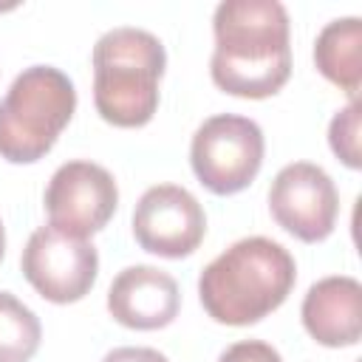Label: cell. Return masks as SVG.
<instances>
[{
  "instance_id": "obj_16",
  "label": "cell",
  "mask_w": 362,
  "mask_h": 362,
  "mask_svg": "<svg viewBox=\"0 0 362 362\" xmlns=\"http://www.w3.org/2000/svg\"><path fill=\"white\" fill-rule=\"evenodd\" d=\"M102 362H170L161 351H156V348H133V345H127V348H113L110 354H105V359Z\"/></svg>"
},
{
  "instance_id": "obj_13",
  "label": "cell",
  "mask_w": 362,
  "mask_h": 362,
  "mask_svg": "<svg viewBox=\"0 0 362 362\" xmlns=\"http://www.w3.org/2000/svg\"><path fill=\"white\" fill-rule=\"evenodd\" d=\"M42 339L37 314L14 294L0 291V362H28Z\"/></svg>"
},
{
  "instance_id": "obj_11",
  "label": "cell",
  "mask_w": 362,
  "mask_h": 362,
  "mask_svg": "<svg viewBox=\"0 0 362 362\" xmlns=\"http://www.w3.org/2000/svg\"><path fill=\"white\" fill-rule=\"evenodd\" d=\"M303 325L325 348L356 345L362 337V286L356 277L334 274L317 280L300 308Z\"/></svg>"
},
{
  "instance_id": "obj_15",
  "label": "cell",
  "mask_w": 362,
  "mask_h": 362,
  "mask_svg": "<svg viewBox=\"0 0 362 362\" xmlns=\"http://www.w3.org/2000/svg\"><path fill=\"white\" fill-rule=\"evenodd\" d=\"M218 362H283V356L263 339H243L229 345Z\"/></svg>"
},
{
  "instance_id": "obj_8",
  "label": "cell",
  "mask_w": 362,
  "mask_h": 362,
  "mask_svg": "<svg viewBox=\"0 0 362 362\" xmlns=\"http://www.w3.org/2000/svg\"><path fill=\"white\" fill-rule=\"evenodd\" d=\"M269 209L288 235L317 243L334 232L339 195L322 167L311 161H294L274 175L269 187Z\"/></svg>"
},
{
  "instance_id": "obj_3",
  "label": "cell",
  "mask_w": 362,
  "mask_h": 362,
  "mask_svg": "<svg viewBox=\"0 0 362 362\" xmlns=\"http://www.w3.org/2000/svg\"><path fill=\"white\" fill-rule=\"evenodd\" d=\"M167 68L156 34L133 25L105 31L93 45V105L113 127H144L158 110V82Z\"/></svg>"
},
{
  "instance_id": "obj_7",
  "label": "cell",
  "mask_w": 362,
  "mask_h": 362,
  "mask_svg": "<svg viewBox=\"0 0 362 362\" xmlns=\"http://www.w3.org/2000/svg\"><path fill=\"white\" fill-rule=\"evenodd\" d=\"M119 204V187L113 175L93 161L62 164L45 189L48 223L74 238H90L105 229Z\"/></svg>"
},
{
  "instance_id": "obj_9",
  "label": "cell",
  "mask_w": 362,
  "mask_h": 362,
  "mask_svg": "<svg viewBox=\"0 0 362 362\" xmlns=\"http://www.w3.org/2000/svg\"><path fill=\"white\" fill-rule=\"evenodd\" d=\"M206 235V215L198 198L178 184L150 187L133 209L136 243L158 257H187Z\"/></svg>"
},
{
  "instance_id": "obj_10",
  "label": "cell",
  "mask_w": 362,
  "mask_h": 362,
  "mask_svg": "<svg viewBox=\"0 0 362 362\" xmlns=\"http://www.w3.org/2000/svg\"><path fill=\"white\" fill-rule=\"evenodd\" d=\"M178 283L156 266H127L113 277L107 288V311L124 328H164L178 317Z\"/></svg>"
},
{
  "instance_id": "obj_6",
  "label": "cell",
  "mask_w": 362,
  "mask_h": 362,
  "mask_svg": "<svg viewBox=\"0 0 362 362\" xmlns=\"http://www.w3.org/2000/svg\"><path fill=\"white\" fill-rule=\"evenodd\" d=\"M20 266L25 280L40 297L65 305L82 300L93 288L99 272V255L96 246L88 243L85 238L65 235L48 223L31 232Z\"/></svg>"
},
{
  "instance_id": "obj_17",
  "label": "cell",
  "mask_w": 362,
  "mask_h": 362,
  "mask_svg": "<svg viewBox=\"0 0 362 362\" xmlns=\"http://www.w3.org/2000/svg\"><path fill=\"white\" fill-rule=\"evenodd\" d=\"M6 255V229H3V221H0V260Z\"/></svg>"
},
{
  "instance_id": "obj_2",
  "label": "cell",
  "mask_w": 362,
  "mask_h": 362,
  "mask_svg": "<svg viewBox=\"0 0 362 362\" xmlns=\"http://www.w3.org/2000/svg\"><path fill=\"white\" fill-rule=\"evenodd\" d=\"M297 280L294 257L272 238L255 235L223 249L198 277L204 311L221 325H252L280 308Z\"/></svg>"
},
{
  "instance_id": "obj_12",
  "label": "cell",
  "mask_w": 362,
  "mask_h": 362,
  "mask_svg": "<svg viewBox=\"0 0 362 362\" xmlns=\"http://www.w3.org/2000/svg\"><path fill=\"white\" fill-rule=\"evenodd\" d=\"M314 65L317 71L356 99L362 88V20L339 17L331 20L314 42Z\"/></svg>"
},
{
  "instance_id": "obj_4",
  "label": "cell",
  "mask_w": 362,
  "mask_h": 362,
  "mask_svg": "<svg viewBox=\"0 0 362 362\" xmlns=\"http://www.w3.org/2000/svg\"><path fill=\"white\" fill-rule=\"evenodd\" d=\"M76 110L74 82L54 65L25 68L0 99V158L40 161Z\"/></svg>"
},
{
  "instance_id": "obj_5",
  "label": "cell",
  "mask_w": 362,
  "mask_h": 362,
  "mask_svg": "<svg viewBox=\"0 0 362 362\" xmlns=\"http://www.w3.org/2000/svg\"><path fill=\"white\" fill-rule=\"evenodd\" d=\"M266 153L257 122L235 113L209 116L192 136L189 164L195 178L215 195H235L246 189L260 173Z\"/></svg>"
},
{
  "instance_id": "obj_1",
  "label": "cell",
  "mask_w": 362,
  "mask_h": 362,
  "mask_svg": "<svg viewBox=\"0 0 362 362\" xmlns=\"http://www.w3.org/2000/svg\"><path fill=\"white\" fill-rule=\"evenodd\" d=\"M212 82L240 99L274 96L291 76L288 11L277 0H223L212 17Z\"/></svg>"
},
{
  "instance_id": "obj_14",
  "label": "cell",
  "mask_w": 362,
  "mask_h": 362,
  "mask_svg": "<svg viewBox=\"0 0 362 362\" xmlns=\"http://www.w3.org/2000/svg\"><path fill=\"white\" fill-rule=\"evenodd\" d=\"M359 119H362V107L356 99H351L334 119L328 127V144L334 150V156L351 167L359 170L362 167V147H359Z\"/></svg>"
}]
</instances>
